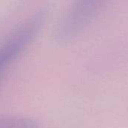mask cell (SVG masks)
I'll list each match as a JSON object with an SVG mask.
<instances>
[{
  "instance_id": "cell-2",
  "label": "cell",
  "mask_w": 128,
  "mask_h": 128,
  "mask_svg": "<svg viewBox=\"0 0 128 128\" xmlns=\"http://www.w3.org/2000/svg\"><path fill=\"white\" fill-rule=\"evenodd\" d=\"M0 128H39L38 122L29 117L21 116H0Z\"/></svg>"
},
{
  "instance_id": "cell-1",
  "label": "cell",
  "mask_w": 128,
  "mask_h": 128,
  "mask_svg": "<svg viewBox=\"0 0 128 128\" xmlns=\"http://www.w3.org/2000/svg\"><path fill=\"white\" fill-rule=\"evenodd\" d=\"M47 11L40 8L31 14L0 46V77L40 32Z\"/></svg>"
}]
</instances>
